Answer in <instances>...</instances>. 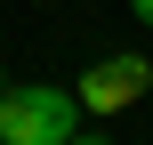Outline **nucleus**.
<instances>
[{
  "instance_id": "f257e3e1",
  "label": "nucleus",
  "mask_w": 153,
  "mask_h": 145,
  "mask_svg": "<svg viewBox=\"0 0 153 145\" xmlns=\"http://www.w3.org/2000/svg\"><path fill=\"white\" fill-rule=\"evenodd\" d=\"M81 129V97L48 89V81H16L0 89V145H65Z\"/></svg>"
},
{
  "instance_id": "f03ea898",
  "label": "nucleus",
  "mask_w": 153,
  "mask_h": 145,
  "mask_svg": "<svg viewBox=\"0 0 153 145\" xmlns=\"http://www.w3.org/2000/svg\"><path fill=\"white\" fill-rule=\"evenodd\" d=\"M145 89H153V65L137 57V48H113V57H97V65L81 73L73 97H81V113H129Z\"/></svg>"
},
{
  "instance_id": "7ed1b4c3",
  "label": "nucleus",
  "mask_w": 153,
  "mask_h": 145,
  "mask_svg": "<svg viewBox=\"0 0 153 145\" xmlns=\"http://www.w3.org/2000/svg\"><path fill=\"white\" fill-rule=\"evenodd\" d=\"M129 16H137V24H145V32H153V0H129Z\"/></svg>"
},
{
  "instance_id": "20e7f679",
  "label": "nucleus",
  "mask_w": 153,
  "mask_h": 145,
  "mask_svg": "<svg viewBox=\"0 0 153 145\" xmlns=\"http://www.w3.org/2000/svg\"><path fill=\"white\" fill-rule=\"evenodd\" d=\"M65 145H113V137H81V129H73V137H65Z\"/></svg>"
}]
</instances>
